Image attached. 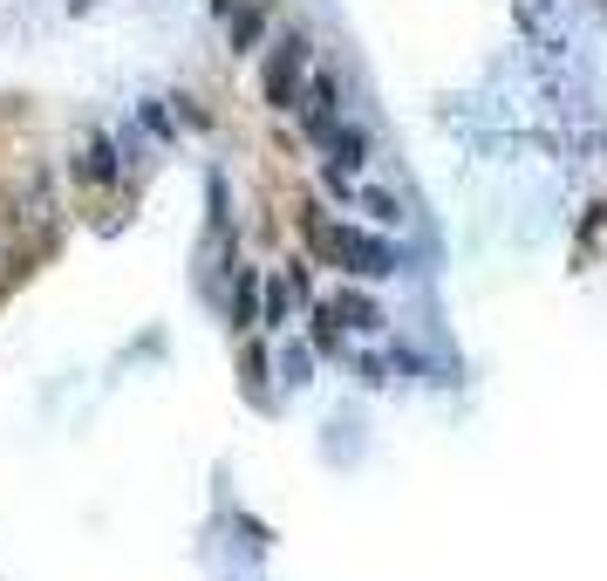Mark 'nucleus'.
Returning a JSON list of instances; mask_svg holds the SVG:
<instances>
[{
    "mask_svg": "<svg viewBox=\"0 0 607 581\" xmlns=\"http://www.w3.org/2000/svg\"><path fill=\"white\" fill-rule=\"evenodd\" d=\"M321 247H328L348 274H362V281H389L396 274V247L389 240H376V232H362V226H321Z\"/></svg>",
    "mask_w": 607,
    "mask_h": 581,
    "instance_id": "1",
    "label": "nucleus"
},
{
    "mask_svg": "<svg viewBox=\"0 0 607 581\" xmlns=\"http://www.w3.org/2000/svg\"><path fill=\"white\" fill-rule=\"evenodd\" d=\"M307 55H314L307 34H280V42H273V62H266V103H273V110H294L301 75H307Z\"/></svg>",
    "mask_w": 607,
    "mask_h": 581,
    "instance_id": "2",
    "label": "nucleus"
},
{
    "mask_svg": "<svg viewBox=\"0 0 607 581\" xmlns=\"http://www.w3.org/2000/svg\"><path fill=\"white\" fill-rule=\"evenodd\" d=\"M294 110H301V131L307 137H328L342 124V75L335 69H314V83L294 96Z\"/></svg>",
    "mask_w": 607,
    "mask_h": 581,
    "instance_id": "3",
    "label": "nucleus"
},
{
    "mask_svg": "<svg viewBox=\"0 0 607 581\" xmlns=\"http://www.w3.org/2000/svg\"><path fill=\"white\" fill-rule=\"evenodd\" d=\"M266 0H232V8H226V34H232V55H247L253 42H260V34H266Z\"/></svg>",
    "mask_w": 607,
    "mask_h": 581,
    "instance_id": "4",
    "label": "nucleus"
},
{
    "mask_svg": "<svg viewBox=\"0 0 607 581\" xmlns=\"http://www.w3.org/2000/svg\"><path fill=\"white\" fill-rule=\"evenodd\" d=\"M321 144H328V172H362L369 165V137H362V124H335Z\"/></svg>",
    "mask_w": 607,
    "mask_h": 581,
    "instance_id": "5",
    "label": "nucleus"
},
{
    "mask_svg": "<svg viewBox=\"0 0 607 581\" xmlns=\"http://www.w3.org/2000/svg\"><path fill=\"white\" fill-rule=\"evenodd\" d=\"M75 172H83L90 185H116V172H124V165H116V144L90 131V137H83V165H75Z\"/></svg>",
    "mask_w": 607,
    "mask_h": 581,
    "instance_id": "6",
    "label": "nucleus"
},
{
    "mask_svg": "<svg viewBox=\"0 0 607 581\" xmlns=\"http://www.w3.org/2000/svg\"><path fill=\"white\" fill-rule=\"evenodd\" d=\"M328 308H335V315H348V322H355V329H369V335H376V329H383V308H376V301H369V294H362V288H342V294H335V301H328Z\"/></svg>",
    "mask_w": 607,
    "mask_h": 581,
    "instance_id": "7",
    "label": "nucleus"
},
{
    "mask_svg": "<svg viewBox=\"0 0 607 581\" xmlns=\"http://www.w3.org/2000/svg\"><path fill=\"white\" fill-rule=\"evenodd\" d=\"M348 206H362L376 226H402V199H389V191H376V185H355V199Z\"/></svg>",
    "mask_w": 607,
    "mask_h": 581,
    "instance_id": "8",
    "label": "nucleus"
},
{
    "mask_svg": "<svg viewBox=\"0 0 607 581\" xmlns=\"http://www.w3.org/2000/svg\"><path fill=\"white\" fill-rule=\"evenodd\" d=\"M137 116H144V131H150V137H165V144H178V124H171V110H165V96H144V103H137Z\"/></svg>",
    "mask_w": 607,
    "mask_h": 581,
    "instance_id": "9",
    "label": "nucleus"
},
{
    "mask_svg": "<svg viewBox=\"0 0 607 581\" xmlns=\"http://www.w3.org/2000/svg\"><path fill=\"white\" fill-rule=\"evenodd\" d=\"M253 315H260V274H239V288H232V322L253 329Z\"/></svg>",
    "mask_w": 607,
    "mask_h": 581,
    "instance_id": "10",
    "label": "nucleus"
},
{
    "mask_svg": "<svg viewBox=\"0 0 607 581\" xmlns=\"http://www.w3.org/2000/svg\"><path fill=\"white\" fill-rule=\"evenodd\" d=\"M280 376H287V383H307V349H301V342H287V356H280Z\"/></svg>",
    "mask_w": 607,
    "mask_h": 581,
    "instance_id": "11",
    "label": "nucleus"
}]
</instances>
